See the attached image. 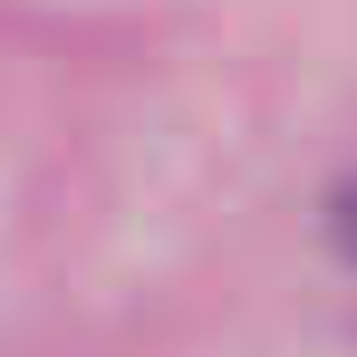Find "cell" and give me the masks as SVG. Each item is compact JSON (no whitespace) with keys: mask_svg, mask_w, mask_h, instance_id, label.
I'll use <instances>...</instances> for the list:
<instances>
[{"mask_svg":"<svg viewBox=\"0 0 357 357\" xmlns=\"http://www.w3.org/2000/svg\"><path fill=\"white\" fill-rule=\"evenodd\" d=\"M338 241H348V251H357V193H348V203H338Z\"/></svg>","mask_w":357,"mask_h":357,"instance_id":"1","label":"cell"}]
</instances>
